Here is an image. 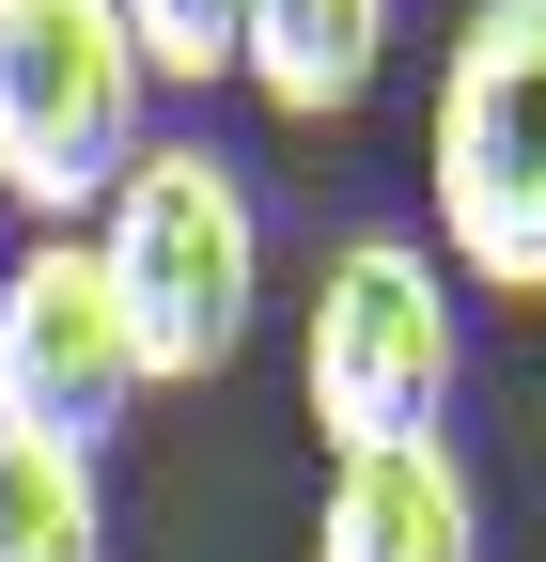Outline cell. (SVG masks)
<instances>
[{
    "label": "cell",
    "instance_id": "277c9868",
    "mask_svg": "<svg viewBox=\"0 0 546 562\" xmlns=\"http://www.w3.org/2000/svg\"><path fill=\"white\" fill-rule=\"evenodd\" d=\"M141 140H157V79L110 0H0V220L94 235Z\"/></svg>",
    "mask_w": 546,
    "mask_h": 562
},
{
    "label": "cell",
    "instance_id": "7a4b0ae2",
    "mask_svg": "<svg viewBox=\"0 0 546 562\" xmlns=\"http://www.w3.org/2000/svg\"><path fill=\"white\" fill-rule=\"evenodd\" d=\"M437 266L485 297H546V0H453V63L422 110Z\"/></svg>",
    "mask_w": 546,
    "mask_h": 562
},
{
    "label": "cell",
    "instance_id": "6da1fadb",
    "mask_svg": "<svg viewBox=\"0 0 546 562\" xmlns=\"http://www.w3.org/2000/svg\"><path fill=\"white\" fill-rule=\"evenodd\" d=\"M94 266L125 297V344H141V391H203L265 313V220L250 172L219 140H141L125 188L94 203Z\"/></svg>",
    "mask_w": 546,
    "mask_h": 562
},
{
    "label": "cell",
    "instance_id": "8992f818",
    "mask_svg": "<svg viewBox=\"0 0 546 562\" xmlns=\"http://www.w3.org/2000/svg\"><path fill=\"white\" fill-rule=\"evenodd\" d=\"M312 562H485V484H468V453H453V438L328 453Z\"/></svg>",
    "mask_w": 546,
    "mask_h": 562
},
{
    "label": "cell",
    "instance_id": "52a82bcc",
    "mask_svg": "<svg viewBox=\"0 0 546 562\" xmlns=\"http://www.w3.org/2000/svg\"><path fill=\"white\" fill-rule=\"evenodd\" d=\"M390 32H406V0H250L235 79L282 110V125H344L390 79Z\"/></svg>",
    "mask_w": 546,
    "mask_h": 562
},
{
    "label": "cell",
    "instance_id": "9c48e42d",
    "mask_svg": "<svg viewBox=\"0 0 546 562\" xmlns=\"http://www.w3.org/2000/svg\"><path fill=\"white\" fill-rule=\"evenodd\" d=\"M125 47H141V79L157 94H219L235 79V32H250V0H110Z\"/></svg>",
    "mask_w": 546,
    "mask_h": 562
},
{
    "label": "cell",
    "instance_id": "ba28073f",
    "mask_svg": "<svg viewBox=\"0 0 546 562\" xmlns=\"http://www.w3.org/2000/svg\"><path fill=\"white\" fill-rule=\"evenodd\" d=\"M0 562H110V469L0 422Z\"/></svg>",
    "mask_w": 546,
    "mask_h": 562
},
{
    "label": "cell",
    "instance_id": "3957f363",
    "mask_svg": "<svg viewBox=\"0 0 546 562\" xmlns=\"http://www.w3.org/2000/svg\"><path fill=\"white\" fill-rule=\"evenodd\" d=\"M297 391H312V438H328V453H406V438H453V391H468V313H453V266H437L422 235H344V250L312 266Z\"/></svg>",
    "mask_w": 546,
    "mask_h": 562
},
{
    "label": "cell",
    "instance_id": "5b68a950",
    "mask_svg": "<svg viewBox=\"0 0 546 562\" xmlns=\"http://www.w3.org/2000/svg\"><path fill=\"white\" fill-rule=\"evenodd\" d=\"M125 406H141V344H125L94 235H16L0 250V422L62 438V453H110Z\"/></svg>",
    "mask_w": 546,
    "mask_h": 562
}]
</instances>
